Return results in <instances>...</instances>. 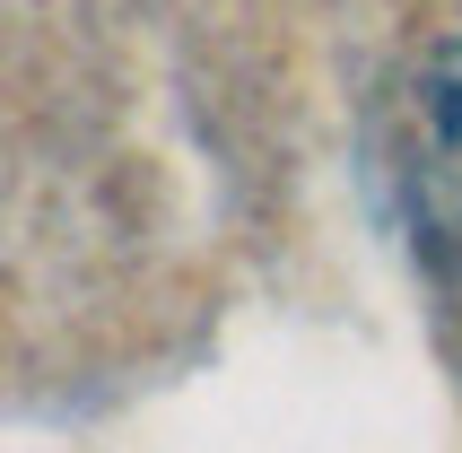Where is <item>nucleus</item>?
<instances>
[{
    "label": "nucleus",
    "mask_w": 462,
    "mask_h": 453,
    "mask_svg": "<svg viewBox=\"0 0 462 453\" xmlns=\"http://www.w3.org/2000/svg\"><path fill=\"white\" fill-rule=\"evenodd\" d=\"M393 192L445 271H462V35L419 52L393 97Z\"/></svg>",
    "instance_id": "1"
}]
</instances>
